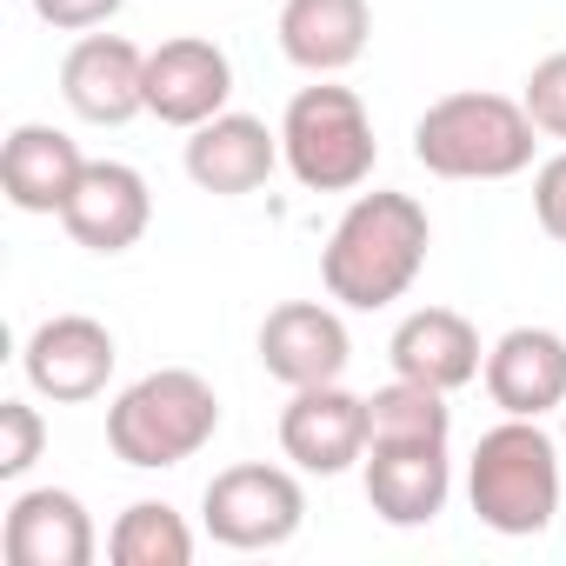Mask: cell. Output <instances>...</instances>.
Listing matches in <instances>:
<instances>
[{
    "label": "cell",
    "instance_id": "obj_19",
    "mask_svg": "<svg viewBox=\"0 0 566 566\" xmlns=\"http://www.w3.org/2000/svg\"><path fill=\"white\" fill-rule=\"evenodd\" d=\"M367 34H374L367 0H287L280 8V54L314 81L347 74L367 54Z\"/></svg>",
    "mask_w": 566,
    "mask_h": 566
},
{
    "label": "cell",
    "instance_id": "obj_18",
    "mask_svg": "<svg viewBox=\"0 0 566 566\" xmlns=\"http://www.w3.org/2000/svg\"><path fill=\"white\" fill-rule=\"evenodd\" d=\"M453 500L447 447H367V506L387 526H433Z\"/></svg>",
    "mask_w": 566,
    "mask_h": 566
},
{
    "label": "cell",
    "instance_id": "obj_7",
    "mask_svg": "<svg viewBox=\"0 0 566 566\" xmlns=\"http://www.w3.org/2000/svg\"><path fill=\"white\" fill-rule=\"evenodd\" d=\"M114 360H120V347H114V334H107L94 314H54V321H41V327L28 334V347H21L28 387H34L41 400H54V407H87V400H101L107 380H114Z\"/></svg>",
    "mask_w": 566,
    "mask_h": 566
},
{
    "label": "cell",
    "instance_id": "obj_24",
    "mask_svg": "<svg viewBox=\"0 0 566 566\" xmlns=\"http://www.w3.org/2000/svg\"><path fill=\"white\" fill-rule=\"evenodd\" d=\"M533 220L546 227V240L566 247V147L533 167Z\"/></svg>",
    "mask_w": 566,
    "mask_h": 566
},
{
    "label": "cell",
    "instance_id": "obj_1",
    "mask_svg": "<svg viewBox=\"0 0 566 566\" xmlns=\"http://www.w3.org/2000/svg\"><path fill=\"white\" fill-rule=\"evenodd\" d=\"M427 247H433V220L413 193H394V187L354 193L321 247L327 301H340L354 314H380V307L407 301L427 266Z\"/></svg>",
    "mask_w": 566,
    "mask_h": 566
},
{
    "label": "cell",
    "instance_id": "obj_5",
    "mask_svg": "<svg viewBox=\"0 0 566 566\" xmlns=\"http://www.w3.org/2000/svg\"><path fill=\"white\" fill-rule=\"evenodd\" d=\"M280 160L307 193H360L374 180L380 140H374V114L354 87H340L334 74L301 87L280 114Z\"/></svg>",
    "mask_w": 566,
    "mask_h": 566
},
{
    "label": "cell",
    "instance_id": "obj_8",
    "mask_svg": "<svg viewBox=\"0 0 566 566\" xmlns=\"http://www.w3.org/2000/svg\"><path fill=\"white\" fill-rule=\"evenodd\" d=\"M260 367H266V380H280L287 394L294 387L347 380V367H354L347 321L327 301H280L260 321Z\"/></svg>",
    "mask_w": 566,
    "mask_h": 566
},
{
    "label": "cell",
    "instance_id": "obj_22",
    "mask_svg": "<svg viewBox=\"0 0 566 566\" xmlns=\"http://www.w3.org/2000/svg\"><path fill=\"white\" fill-rule=\"evenodd\" d=\"M48 447V420L28 400H0V480H21Z\"/></svg>",
    "mask_w": 566,
    "mask_h": 566
},
{
    "label": "cell",
    "instance_id": "obj_3",
    "mask_svg": "<svg viewBox=\"0 0 566 566\" xmlns=\"http://www.w3.org/2000/svg\"><path fill=\"white\" fill-rule=\"evenodd\" d=\"M473 520L500 539H539L559 513V440L539 420H500L467 460Z\"/></svg>",
    "mask_w": 566,
    "mask_h": 566
},
{
    "label": "cell",
    "instance_id": "obj_6",
    "mask_svg": "<svg viewBox=\"0 0 566 566\" xmlns=\"http://www.w3.org/2000/svg\"><path fill=\"white\" fill-rule=\"evenodd\" d=\"M200 526L213 546H233V553H273L287 546L301 526H307V493L287 467H227L207 480L200 493Z\"/></svg>",
    "mask_w": 566,
    "mask_h": 566
},
{
    "label": "cell",
    "instance_id": "obj_11",
    "mask_svg": "<svg viewBox=\"0 0 566 566\" xmlns=\"http://www.w3.org/2000/svg\"><path fill=\"white\" fill-rule=\"evenodd\" d=\"M367 400L347 394L340 380L327 387H294V400L280 407V453H287L301 473H347L354 460H367Z\"/></svg>",
    "mask_w": 566,
    "mask_h": 566
},
{
    "label": "cell",
    "instance_id": "obj_25",
    "mask_svg": "<svg viewBox=\"0 0 566 566\" xmlns=\"http://www.w3.org/2000/svg\"><path fill=\"white\" fill-rule=\"evenodd\" d=\"M120 8H127V0H34V14H41L48 28H61V34H94V28H107Z\"/></svg>",
    "mask_w": 566,
    "mask_h": 566
},
{
    "label": "cell",
    "instance_id": "obj_14",
    "mask_svg": "<svg viewBox=\"0 0 566 566\" xmlns=\"http://www.w3.org/2000/svg\"><path fill=\"white\" fill-rule=\"evenodd\" d=\"M486 400L513 420H546L566 407V340L553 327H506L486 347Z\"/></svg>",
    "mask_w": 566,
    "mask_h": 566
},
{
    "label": "cell",
    "instance_id": "obj_13",
    "mask_svg": "<svg viewBox=\"0 0 566 566\" xmlns=\"http://www.w3.org/2000/svg\"><path fill=\"white\" fill-rule=\"evenodd\" d=\"M147 220H154V193H147V174L127 167V160H87L74 200L61 207L67 240L87 247V253H107V260L140 247Z\"/></svg>",
    "mask_w": 566,
    "mask_h": 566
},
{
    "label": "cell",
    "instance_id": "obj_9",
    "mask_svg": "<svg viewBox=\"0 0 566 566\" xmlns=\"http://www.w3.org/2000/svg\"><path fill=\"white\" fill-rule=\"evenodd\" d=\"M61 101L87 127H127L147 114V54L127 34H81L61 61Z\"/></svg>",
    "mask_w": 566,
    "mask_h": 566
},
{
    "label": "cell",
    "instance_id": "obj_4",
    "mask_svg": "<svg viewBox=\"0 0 566 566\" xmlns=\"http://www.w3.org/2000/svg\"><path fill=\"white\" fill-rule=\"evenodd\" d=\"M213 433H220V394L193 367H154L107 407V447L140 473L193 460Z\"/></svg>",
    "mask_w": 566,
    "mask_h": 566
},
{
    "label": "cell",
    "instance_id": "obj_21",
    "mask_svg": "<svg viewBox=\"0 0 566 566\" xmlns=\"http://www.w3.org/2000/svg\"><path fill=\"white\" fill-rule=\"evenodd\" d=\"M107 559L114 566H187L193 559V526L167 500H134L107 533Z\"/></svg>",
    "mask_w": 566,
    "mask_h": 566
},
{
    "label": "cell",
    "instance_id": "obj_12",
    "mask_svg": "<svg viewBox=\"0 0 566 566\" xmlns=\"http://www.w3.org/2000/svg\"><path fill=\"white\" fill-rule=\"evenodd\" d=\"M187 180L213 200H240V193H260L273 180V167H287L280 160V127L253 120V114H213L187 134Z\"/></svg>",
    "mask_w": 566,
    "mask_h": 566
},
{
    "label": "cell",
    "instance_id": "obj_15",
    "mask_svg": "<svg viewBox=\"0 0 566 566\" xmlns=\"http://www.w3.org/2000/svg\"><path fill=\"white\" fill-rule=\"evenodd\" d=\"M0 546H8L14 566H94V553H101L94 520H87L81 493H67V486L14 493L8 526H0Z\"/></svg>",
    "mask_w": 566,
    "mask_h": 566
},
{
    "label": "cell",
    "instance_id": "obj_16",
    "mask_svg": "<svg viewBox=\"0 0 566 566\" xmlns=\"http://www.w3.org/2000/svg\"><path fill=\"white\" fill-rule=\"evenodd\" d=\"M387 360L400 380H420V387H440V394H460L480 380L486 354H480V327L453 307H413L394 340H387Z\"/></svg>",
    "mask_w": 566,
    "mask_h": 566
},
{
    "label": "cell",
    "instance_id": "obj_23",
    "mask_svg": "<svg viewBox=\"0 0 566 566\" xmlns=\"http://www.w3.org/2000/svg\"><path fill=\"white\" fill-rule=\"evenodd\" d=\"M520 101H526V114H533V127H539L546 140H566V48L546 54V61H533Z\"/></svg>",
    "mask_w": 566,
    "mask_h": 566
},
{
    "label": "cell",
    "instance_id": "obj_2",
    "mask_svg": "<svg viewBox=\"0 0 566 566\" xmlns=\"http://www.w3.org/2000/svg\"><path fill=\"white\" fill-rule=\"evenodd\" d=\"M533 154H539V127L526 101H506L486 87L440 94L413 120V160L433 180H513L533 167Z\"/></svg>",
    "mask_w": 566,
    "mask_h": 566
},
{
    "label": "cell",
    "instance_id": "obj_10",
    "mask_svg": "<svg viewBox=\"0 0 566 566\" xmlns=\"http://www.w3.org/2000/svg\"><path fill=\"white\" fill-rule=\"evenodd\" d=\"M233 101V61L220 41L207 34H174L160 48H147V114L160 127H200L213 114H227Z\"/></svg>",
    "mask_w": 566,
    "mask_h": 566
},
{
    "label": "cell",
    "instance_id": "obj_20",
    "mask_svg": "<svg viewBox=\"0 0 566 566\" xmlns=\"http://www.w3.org/2000/svg\"><path fill=\"white\" fill-rule=\"evenodd\" d=\"M367 447H447L453 433V407L440 387H420V380H387L380 394H367Z\"/></svg>",
    "mask_w": 566,
    "mask_h": 566
},
{
    "label": "cell",
    "instance_id": "obj_17",
    "mask_svg": "<svg viewBox=\"0 0 566 566\" xmlns=\"http://www.w3.org/2000/svg\"><path fill=\"white\" fill-rule=\"evenodd\" d=\"M81 174H87L81 140L48 127V120H21L8 134V147H0V187H8V200L21 213H54L61 220V207L74 200Z\"/></svg>",
    "mask_w": 566,
    "mask_h": 566
},
{
    "label": "cell",
    "instance_id": "obj_26",
    "mask_svg": "<svg viewBox=\"0 0 566 566\" xmlns=\"http://www.w3.org/2000/svg\"><path fill=\"white\" fill-rule=\"evenodd\" d=\"M559 447H566V407H559Z\"/></svg>",
    "mask_w": 566,
    "mask_h": 566
}]
</instances>
